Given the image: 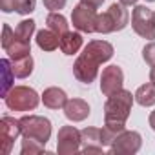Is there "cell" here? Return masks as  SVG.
<instances>
[{
    "label": "cell",
    "instance_id": "1",
    "mask_svg": "<svg viewBox=\"0 0 155 155\" xmlns=\"http://www.w3.org/2000/svg\"><path fill=\"white\" fill-rule=\"evenodd\" d=\"M113 57V46L106 40H91L84 48V51L79 55V58L73 64V75L75 79L82 84H91L97 75L99 66L108 62Z\"/></svg>",
    "mask_w": 155,
    "mask_h": 155
},
{
    "label": "cell",
    "instance_id": "2",
    "mask_svg": "<svg viewBox=\"0 0 155 155\" xmlns=\"http://www.w3.org/2000/svg\"><path fill=\"white\" fill-rule=\"evenodd\" d=\"M135 95H131V91L128 90H120L113 95L108 97L106 104H104V120H115V122H126L133 106Z\"/></svg>",
    "mask_w": 155,
    "mask_h": 155
},
{
    "label": "cell",
    "instance_id": "3",
    "mask_svg": "<svg viewBox=\"0 0 155 155\" xmlns=\"http://www.w3.org/2000/svg\"><path fill=\"white\" fill-rule=\"evenodd\" d=\"M128 20H130V13L126 9L124 4H111L108 8V11L101 13L99 18H97V33H102V35H108V33H113V31H120L128 26Z\"/></svg>",
    "mask_w": 155,
    "mask_h": 155
},
{
    "label": "cell",
    "instance_id": "4",
    "mask_svg": "<svg viewBox=\"0 0 155 155\" xmlns=\"http://www.w3.org/2000/svg\"><path fill=\"white\" fill-rule=\"evenodd\" d=\"M6 106L13 111H31L38 106L40 97L33 88L28 86H13L9 93L4 97Z\"/></svg>",
    "mask_w": 155,
    "mask_h": 155
},
{
    "label": "cell",
    "instance_id": "5",
    "mask_svg": "<svg viewBox=\"0 0 155 155\" xmlns=\"http://www.w3.org/2000/svg\"><path fill=\"white\" fill-rule=\"evenodd\" d=\"M22 135L28 139H37L40 142H48L51 137V122L46 117L40 115H24L20 119Z\"/></svg>",
    "mask_w": 155,
    "mask_h": 155
},
{
    "label": "cell",
    "instance_id": "6",
    "mask_svg": "<svg viewBox=\"0 0 155 155\" xmlns=\"http://www.w3.org/2000/svg\"><path fill=\"white\" fill-rule=\"evenodd\" d=\"M131 28L142 38H155V11L146 6H135L131 15Z\"/></svg>",
    "mask_w": 155,
    "mask_h": 155
},
{
    "label": "cell",
    "instance_id": "7",
    "mask_svg": "<svg viewBox=\"0 0 155 155\" xmlns=\"http://www.w3.org/2000/svg\"><path fill=\"white\" fill-rule=\"evenodd\" d=\"M97 8H91L88 4H77L71 11V24L81 33H93L97 29Z\"/></svg>",
    "mask_w": 155,
    "mask_h": 155
},
{
    "label": "cell",
    "instance_id": "8",
    "mask_svg": "<svg viewBox=\"0 0 155 155\" xmlns=\"http://www.w3.org/2000/svg\"><path fill=\"white\" fill-rule=\"evenodd\" d=\"M58 155H73L81 151V131L75 126H62L57 135Z\"/></svg>",
    "mask_w": 155,
    "mask_h": 155
},
{
    "label": "cell",
    "instance_id": "9",
    "mask_svg": "<svg viewBox=\"0 0 155 155\" xmlns=\"http://www.w3.org/2000/svg\"><path fill=\"white\" fill-rule=\"evenodd\" d=\"M142 146V137L137 131H122L110 146L111 155H133L140 150Z\"/></svg>",
    "mask_w": 155,
    "mask_h": 155
},
{
    "label": "cell",
    "instance_id": "10",
    "mask_svg": "<svg viewBox=\"0 0 155 155\" xmlns=\"http://www.w3.org/2000/svg\"><path fill=\"white\" fill-rule=\"evenodd\" d=\"M20 133H22L20 119H13L8 115L2 117V120H0V142H2V153L4 155L11 153V148H13V144Z\"/></svg>",
    "mask_w": 155,
    "mask_h": 155
},
{
    "label": "cell",
    "instance_id": "11",
    "mask_svg": "<svg viewBox=\"0 0 155 155\" xmlns=\"http://www.w3.org/2000/svg\"><path fill=\"white\" fill-rule=\"evenodd\" d=\"M122 84H124V73H122L120 66L111 64V66L102 69V75H101V91L106 97L120 91Z\"/></svg>",
    "mask_w": 155,
    "mask_h": 155
},
{
    "label": "cell",
    "instance_id": "12",
    "mask_svg": "<svg viewBox=\"0 0 155 155\" xmlns=\"http://www.w3.org/2000/svg\"><path fill=\"white\" fill-rule=\"evenodd\" d=\"M102 135L99 128H84L81 131V151L82 153H102Z\"/></svg>",
    "mask_w": 155,
    "mask_h": 155
},
{
    "label": "cell",
    "instance_id": "13",
    "mask_svg": "<svg viewBox=\"0 0 155 155\" xmlns=\"http://www.w3.org/2000/svg\"><path fill=\"white\" fill-rule=\"evenodd\" d=\"M64 115L73 122H81V120L88 119L90 104L82 99H68V102L64 106Z\"/></svg>",
    "mask_w": 155,
    "mask_h": 155
},
{
    "label": "cell",
    "instance_id": "14",
    "mask_svg": "<svg viewBox=\"0 0 155 155\" xmlns=\"http://www.w3.org/2000/svg\"><path fill=\"white\" fill-rule=\"evenodd\" d=\"M42 102H44V106L49 108V110H60V108L66 106L68 95H66L64 90L53 86V88L44 90V93H42Z\"/></svg>",
    "mask_w": 155,
    "mask_h": 155
},
{
    "label": "cell",
    "instance_id": "15",
    "mask_svg": "<svg viewBox=\"0 0 155 155\" xmlns=\"http://www.w3.org/2000/svg\"><path fill=\"white\" fill-rule=\"evenodd\" d=\"M60 51L64 55H75L82 48V35L81 31H66L60 35Z\"/></svg>",
    "mask_w": 155,
    "mask_h": 155
},
{
    "label": "cell",
    "instance_id": "16",
    "mask_svg": "<svg viewBox=\"0 0 155 155\" xmlns=\"http://www.w3.org/2000/svg\"><path fill=\"white\" fill-rule=\"evenodd\" d=\"M37 46L44 51H53L60 46V35L55 33L53 29H40L37 33Z\"/></svg>",
    "mask_w": 155,
    "mask_h": 155
},
{
    "label": "cell",
    "instance_id": "17",
    "mask_svg": "<svg viewBox=\"0 0 155 155\" xmlns=\"http://www.w3.org/2000/svg\"><path fill=\"white\" fill-rule=\"evenodd\" d=\"M126 130V122H115V120H104V126L101 128L102 135V144L111 146V142Z\"/></svg>",
    "mask_w": 155,
    "mask_h": 155
},
{
    "label": "cell",
    "instance_id": "18",
    "mask_svg": "<svg viewBox=\"0 0 155 155\" xmlns=\"http://www.w3.org/2000/svg\"><path fill=\"white\" fill-rule=\"evenodd\" d=\"M15 35H17V33H15ZM6 53H8V57H9L11 60L29 57V55H31V42H29V40H24V38L15 37V40L8 46Z\"/></svg>",
    "mask_w": 155,
    "mask_h": 155
},
{
    "label": "cell",
    "instance_id": "19",
    "mask_svg": "<svg viewBox=\"0 0 155 155\" xmlns=\"http://www.w3.org/2000/svg\"><path fill=\"white\" fill-rule=\"evenodd\" d=\"M135 101H137V104H140L144 108L153 106L155 104V84L148 82V84L139 86V90L135 91Z\"/></svg>",
    "mask_w": 155,
    "mask_h": 155
},
{
    "label": "cell",
    "instance_id": "20",
    "mask_svg": "<svg viewBox=\"0 0 155 155\" xmlns=\"http://www.w3.org/2000/svg\"><path fill=\"white\" fill-rule=\"evenodd\" d=\"M11 66H13V73L17 79H26L33 73V57H24V58H17V60H11Z\"/></svg>",
    "mask_w": 155,
    "mask_h": 155
},
{
    "label": "cell",
    "instance_id": "21",
    "mask_svg": "<svg viewBox=\"0 0 155 155\" xmlns=\"http://www.w3.org/2000/svg\"><path fill=\"white\" fill-rule=\"evenodd\" d=\"M46 24H48V28H49V29H53V31H55V33H58V35H62V33L69 31V29H68V28H69V24H68L66 17H64V15H60V13H57V11H51V13L46 17Z\"/></svg>",
    "mask_w": 155,
    "mask_h": 155
},
{
    "label": "cell",
    "instance_id": "22",
    "mask_svg": "<svg viewBox=\"0 0 155 155\" xmlns=\"http://www.w3.org/2000/svg\"><path fill=\"white\" fill-rule=\"evenodd\" d=\"M0 66H2V75H4V86H2V97H6L9 93V90L13 88V66H11V60L8 58H2L0 60Z\"/></svg>",
    "mask_w": 155,
    "mask_h": 155
},
{
    "label": "cell",
    "instance_id": "23",
    "mask_svg": "<svg viewBox=\"0 0 155 155\" xmlns=\"http://www.w3.org/2000/svg\"><path fill=\"white\" fill-rule=\"evenodd\" d=\"M44 142L37 140V139H28L24 137L22 140V146H20V153L22 155H37V153H42L44 151Z\"/></svg>",
    "mask_w": 155,
    "mask_h": 155
},
{
    "label": "cell",
    "instance_id": "24",
    "mask_svg": "<svg viewBox=\"0 0 155 155\" xmlns=\"http://www.w3.org/2000/svg\"><path fill=\"white\" fill-rule=\"evenodd\" d=\"M15 33L18 38H24V40H31V35L35 33V20H22L18 22V26L15 28Z\"/></svg>",
    "mask_w": 155,
    "mask_h": 155
},
{
    "label": "cell",
    "instance_id": "25",
    "mask_svg": "<svg viewBox=\"0 0 155 155\" xmlns=\"http://www.w3.org/2000/svg\"><path fill=\"white\" fill-rule=\"evenodd\" d=\"M35 6H37V0H17L15 11L18 15H29L31 11H35Z\"/></svg>",
    "mask_w": 155,
    "mask_h": 155
},
{
    "label": "cell",
    "instance_id": "26",
    "mask_svg": "<svg viewBox=\"0 0 155 155\" xmlns=\"http://www.w3.org/2000/svg\"><path fill=\"white\" fill-rule=\"evenodd\" d=\"M142 58L150 64V66H155V42H150L144 46L142 49Z\"/></svg>",
    "mask_w": 155,
    "mask_h": 155
},
{
    "label": "cell",
    "instance_id": "27",
    "mask_svg": "<svg viewBox=\"0 0 155 155\" xmlns=\"http://www.w3.org/2000/svg\"><path fill=\"white\" fill-rule=\"evenodd\" d=\"M15 37H17V35H15V31H13L8 24H4V28H2V48H4V49H8V46L15 40Z\"/></svg>",
    "mask_w": 155,
    "mask_h": 155
},
{
    "label": "cell",
    "instance_id": "28",
    "mask_svg": "<svg viewBox=\"0 0 155 155\" xmlns=\"http://www.w3.org/2000/svg\"><path fill=\"white\" fill-rule=\"evenodd\" d=\"M42 2H44V8H46V9H49V11H58V9H62V8L66 6L68 0H42Z\"/></svg>",
    "mask_w": 155,
    "mask_h": 155
},
{
    "label": "cell",
    "instance_id": "29",
    "mask_svg": "<svg viewBox=\"0 0 155 155\" xmlns=\"http://www.w3.org/2000/svg\"><path fill=\"white\" fill-rule=\"evenodd\" d=\"M17 8V0H0V9L4 13H13Z\"/></svg>",
    "mask_w": 155,
    "mask_h": 155
},
{
    "label": "cell",
    "instance_id": "30",
    "mask_svg": "<svg viewBox=\"0 0 155 155\" xmlns=\"http://www.w3.org/2000/svg\"><path fill=\"white\" fill-rule=\"evenodd\" d=\"M81 2H82V4H88V6H91V8H101L104 0H81Z\"/></svg>",
    "mask_w": 155,
    "mask_h": 155
},
{
    "label": "cell",
    "instance_id": "31",
    "mask_svg": "<svg viewBox=\"0 0 155 155\" xmlns=\"http://www.w3.org/2000/svg\"><path fill=\"white\" fill-rule=\"evenodd\" d=\"M120 4H124V6H135L137 4V0H119Z\"/></svg>",
    "mask_w": 155,
    "mask_h": 155
},
{
    "label": "cell",
    "instance_id": "32",
    "mask_svg": "<svg viewBox=\"0 0 155 155\" xmlns=\"http://www.w3.org/2000/svg\"><path fill=\"white\" fill-rule=\"evenodd\" d=\"M150 126L155 130V111H151V113H150Z\"/></svg>",
    "mask_w": 155,
    "mask_h": 155
},
{
    "label": "cell",
    "instance_id": "33",
    "mask_svg": "<svg viewBox=\"0 0 155 155\" xmlns=\"http://www.w3.org/2000/svg\"><path fill=\"white\" fill-rule=\"evenodd\" d=\"M150 82L155 84V66H151V71H150Z\"/></svg>",
    "mask_w": 155,
    "mask_h": 155
},
{
    "label": "cell",
    "instance_id": "34",
    "mask_svg": "<svg viewBox=\"0 0 155 155\" xmlns=\"http://www.w3.org/2000/svg\"><path fill=\"white\" fill-rule=\"evenodd\" d=\"M146 2H155V0H146Z\"/></svg>",
    "mask_w": 155,
    "mask_h": 155
}]
</instances>
